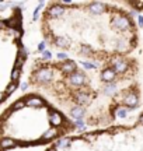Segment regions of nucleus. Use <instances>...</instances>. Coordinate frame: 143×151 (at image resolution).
Masks as SVG:
<instances>
[{"mask_svg":"<svg viewBox=\"0 0 143 151\" xmlns=\"http://www.w3.org/2000/svg\"><path fill=\"white\" fill-rule=\"evenodd\" d=\"M39 30L51 48L81 62L129 57L140 44L129 10L107 1H49L41 14Z\"/></svg>","mask_w":143,"mask_h":151,"instance_id":"nucleus-2","label":"nucleus"},{"mask_svg":"<svg viewBox=\"0 0 143 151\" xmlns=\"http://www.w3.org/2000/svg\"><path fill=\"white\" fill-rule=\"evenodd\" d=\"M34 92L44 95L73 122L107 129L142 102L140 63L129 56L107 63L37 59L28 73Z\"/></svg>","mask_w":143,"mask_h":151,"instance_id":"nucleus-1","label":"nucleus"},{"mask_svg":"<svg viewBox=\"0 0 143 151\" xmlns=\"http://www.w3.org/2000/svg\"><path fill=\"white\" fill-rule=\"evenodd\" d=\"M0 151H4V150H3V148H1V147H0Z\"/></svg>","mask_w":143,"mask_h":151,"instance_id":"nucleus-6","label":"nucleus"},{"mask_svg":"<svg viewBox=\"0 0 143 151\" xmlns=\"http://www.w3.org/2000/svg\"><path fill=\"white\" fill-rule=\"evenodd\" d=\"M122 6H129L136 8L137 11H143V1H125V3H119Z\"/></svg>","mask_w":143,"mask_h":151,"instance_id":"nucleus-5","label":"nucleus"},{"mask_svg":"<svg viewBox=\"0 0 143 151\" xmlns=\"http://www.w3.org/2000/svg\"><path fill=\"white\" fill-rule=\"evenodd\" d=\"M23 16L18 8L0 18V105L17 90L25 63Z\"/></svg>","mask_w":143,"mask_h":151,"instance_id":"nucleus-4","label":"nucleus"},{"mask_svg":"<svg viewBox=\"0 0 143 151\" xmlns=\"http://www.w3.org/2000/svg\"><path fill=\"white\" fill-rule=\"evenodd\" d=\"M77 127L44 95L28 92L0 113V147L7 151L53 144Z\"/></svg>","mask_w":143,"mask_h":151,"instance_id":"nucleus-3","label":"nucleus"}]
</instances>
